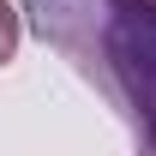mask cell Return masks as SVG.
I'll use <instances>...</instances> for the list:
<instances>
[{
	"mask_svg": "<svg viewBox=\"0 0 156 156\" xmlns=\"http://www.w3.org/2000/svg\"><path fill=\"white\" fill-rule=\"evenodd\" d=\"M18 42H24V12L12 0H0V66L18 60Z\"/></svg>",
	"mask_w": 156,
	"mask_h": 156,
	"instance_id": "cell-2",
	"label": "cell"
},
{
	"mask_svg": "<svg viewBox=\"0 0 156 156\" xmlns=\"http://www.w3.org/2000/svg\"><path fill=\"white\" fill-rule=\"evenodd\" d=\"M144 156H156V150H144Z\"/></svg>",
	"mask_w": 156,
	"mask_h": 156,
	"instance_id": "cell-3",
	"label": "cell"
},
{
	"mask_svg": "<svg viewBox=\"0 0 156 156\" xmlns=\"http://www.w3.org/2000/svg\"><path fill=\"white\" fill-rule=\"evenodd\" d=\"M42 48L72 60L84 84L156 150V0H24Z\"/></svg>",
	"mask_w": 156,
	"mask_h": 156,
	"instance_id": "cell-1",
	"label": "cell"
}]
</instances>
